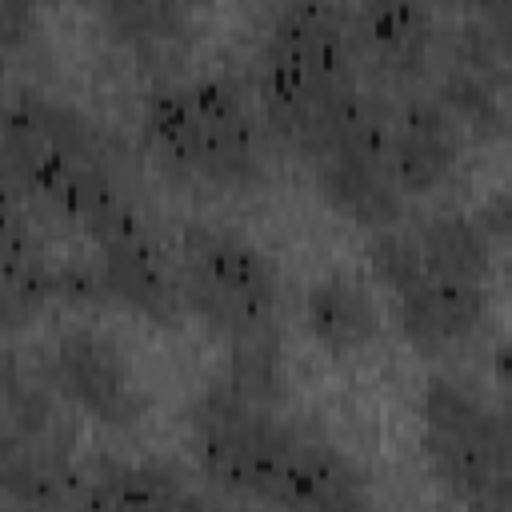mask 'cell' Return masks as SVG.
<instances>
[{"instance_id": "obj_1", "label": "cell", "mask_w": 512, "mask_h": 512, "mask_svg": "<svg viewBox=\"0 0 512 512\" xmlns=\"http://www.w3.org/2000/svg\"><path fill=\"white\" fill-rule=\"evenodd\" d=\"M180 292L184 308L228 340L276 332L280 276L264 248L232 228L208 220L180 228Z\"/></svg>"}, {"instance_id": "obj_2", "label": "cell", "mask_w": 512, "mask_h": 512, "mask_svg": "<svg viewBox=\"0 0 512 512\" xmlns=\"http://www.w3.org/2000/svg\"><path fill=\"white\" fill-rule=\"evenodd\" d=\"M196 428V456L208 484L280 504V488L288 476V464L300 444V428L272 416V404L248 400L228 380H216L204 388V396L192 408Z\"/></svg>"}, {"instance_id": "obj_3", "label": "cell", "mask_w": 512, "mask_h": 512, "mask_svg": "<svg viewBox=\"0 0 512 512\" xmlns=\"http://www.w3.org/2000/svg\"><path fill=\"white\" fill-rule=\"evenodd\" d=\"M420 452L444 488L480 504L488 484L512 468V408L432 376L420 392Z\"/></svg>"}, {"instance_id": "obj_4", "label": "cell", "mask_w": 512, "mask_h": 512, "mask_svg": "<svg viewBox=\"0 0 512 512\" xmlns=\"http://www.w3.org/2000/svg\"><path fill=\"white\" fill-rule=\"evenodd\" d=\"M4 160L8 176L40 204H48L56 216L80 224L88 236L132 212V200L120 192L108 152L88 148H64L52 144L12 120H4Z\"/></svg>"}, {"instance_id": "obj_5", "label": "cell", "mask_w": 512, "mask_h": 512, "mask_svg": "<svg viewBox=\"0 0 512 512\" xmlns=\"http://www.w3.org/2000/svg\"><path fill=\"white\" fill-rule=\"evenodd\" d=\"M52 384L88 420L104 428H132L148 412V396L124 348L100 328H68L52 348Z\"/></svg>"}, {"instance_id": "obj_6", "label": "cell", "mask_w": 512, "mask_h": 512, "mask_svg": "<svg viewBox=\"0 0 512 512\" xmlns=\"http://www.w3.org/2000/svg\"><path fill=\"white\" fill-rule=\"evenodd\" d=\"M100 248V272L108 284L112 304L132 308L156 324H176L180 308H184V292L180 280L172 276L152 228L144 224V216L132 208L120 220H112L108 228H100L96 236Z\"/></svg>"}, {"instance_id": "obj_7", "label": "cell", "mask_w": 512, "mask_h": 512, "mask_svg": "<svg viewBox=\"0 0 512 512\" xmlns=\"http://www.w3.org/2000/svg\"><path fill=\"white\" fill-rule=\"evenodd\" d=\"M196 104V176L220 188L260 184V132L248 100L228 80H192Z\"/></svg>"}, {"instance_id": "obj_8", "label": "cell", "mask_w": 512, "mask_h": 512, "mask_svg": "<svg viewBox=\"0 0 512 512\" xmlns=\"http://www.w3.org/2000/svg\"><path fill=\"white\" fill-rule=\"evenodd\" d=\"M460 128L436 96H408L392 108V132L384 164L404 196H428L444 188L460 164Z\"/></svg>"}, {"instance_id": "obj_9", "label": "cell", "mask_w": 512, "mask_h": 512, "mask_svg": "<svg viewBox=\"0 0 512 512\" xmlns=\"http://www.w3.org/2000/svg\"><path fill=\"white\" fill-rule=\"evenodd\" d=\"M264 48L308 72L328 92L356 84V36H348L332 0H288L272 20Z\"/></svg>"}, {"instance_id": "obj_10", "label": "cell", "mask_w": 512, "mask_h": 512, "mask_svg": "<svg viewBox=\"0 0 512 512\" xmlns=\"http://www.w3.org/2000/svg\"><path fill=\"white\" fill-rule=\"evenodd\" d=\"M488 320V296L476 280H452V276H424L416 288L396 296V324L404 340L420 356H440L468 336L480 332Z\"/></svg>"}, {"instance_id": "obj_11", "label": "cell", "mask_w": 512, "mask_h": 512, "mask_svg": "<svg viewBox=\"0 0 512 512\" xmlns=\"http://www.w3.org/2000/svg\"><path fill=\"white\" fill-rule=\"evenodd\" d=\"M312 164H316V192L348 224L380 232L404 216V192L392 180L384 160L352 156V152H328Z\"/></svg>"}, {"instance_id": "obj_12", "label": "cell", "mask_w": 512, "mask_h": 512, "mask_svg": "<svg viewBox=\"0 0 512 512\" xmlns=\"http://www.w3.org/2000/svg\"><path fill=\"white\" fill-rule=\"evenodd\" d=\"M352 36L384 72L416 76L432 56L436 20L424 0H360Z\"/></svg>"}, {"instance_id": "obj_13", "label": "cell", "mask_w": 512, "mask_h": 512, "mask_svg": "<svg viewBox=\"0 0 512 512\" xmlns=\"http://www.w3.org/2000/svg\"><path fill=\"white\" fill-rule=\"evenodd\" d=\"M304 328L324 352L352 356L380 336V312L372 292L356 276L328 272L304 292Z\"/></svg>"}, {"instance_id": "obj_14", "label": "cell", "mask_w": 512, "mask_h": 512, "mask_svg": "<svg viewBox=\"0 0 512 512\" xmlns=\"http://www.w3.org/2000/svg\"><path fill=\"white\" fill-rule=\"evenodd\" d=\"M368 500V480L364 472L328 440L300 432L296 456L288 464L280 504L292 508H352Z\"/></svg>"}, {"instance_id": "obj_15", "label": "cell", "mask_w": 512, "mask_h": 512, "mask_svg": "<svg viewBox=\"0 0 512 512\" xmlns=\"http://www.w3.org/2000/svg\"><path fill=\"white\" fill-rule=\"evenodd\" d=\"M416 244L424 256V268L432 276H452V280H488L492 252H488V228L476 216L464 212H436L424 216L416 228Z\"/></svg>"}, {"instance_id": "obj_16", "label": "cell", "mask_w": 512, "mask_h": 512, "mask_svg": "<svg viewBox=\"0 0 512 512\" xmlns=\"http://www.w3.org/2000/svg\"><path fill=\"white\" fill-rule=\"evenodd\" d=\"M140 136L148 152L172 172L196 176V104L188 84H160L144 96Z\"/></svg>"}, {"instance_id": "obj_17", "label": "cell", "mask_w": 512, "mask_h": 512, "mask_svg": "<svg viewBox=\"0 0 512 512\" xmlns=\"http://www.w3.org/2000/svg\"><path fill=\"white\" fill-rule=\"evenodd\" d=\"M84 484L88 504H196L184 476L160 460H104Z\"/></svg>"}, {"instance_id": "obj_18", "label": "cell", "mask_w": 512, "mask_h": 512, "mask_svg": "<svg viewBox=\"0 0 512 512\" xmlns=\"http://www.w3.org/2000/svg\"><path fill=\"white\" fill-rule=\"evenodd\" d=\"M500 92L504 88H496L492 80H484L468 68H456V64L436 80V100L456 120V128L464 136H472L476 144H496L512 132V116H508Z\"/></svg>"}, {"instance_id": "obj_19", "label": "cell", "mask_w": 512, "mask_h": 512, "mask_svg": "<svg viewBox=\"0 0 512 512\" xmlns=\"http://www.w3.org/2000/svg\"><path fill=\"white\" fill-rule=\"evenodd\" d=\"M116 40L136 52H164L184 40L192 0H96Z\"/></svg>"}, {"instance_id": "obj_20", "label": "cell", "mask_w": 512, "mask_h": 512, "mask_svg": "<svg viewBox=\"0 0 512 512\" xmlns=\"http://www.w3.org/2000/svg\"><path fill=\"white\" fill-rule=\"evenodd\" d=\"M452 64L468 68L496 88L512 84V20H464L452 36Z\"/></svg>"}, {"instance_id": "obj_21", "label": "cell", "mask_w": 512, "mask_h": 512, "mask_svg": "<svg viewBox=\"0 0 512 512\" xmlns=\"http://www.w3.org/2000/svg\"><path fill=\"white\" fill-rule=\"evenodd\" d=\"M236 392H244L248 400L272 404L284 388V360H280V336L276 332H256V336H240L232 340V360H228V376H224Z\"/></svg>"}, {"instance_id": "obj_22", "label": "cell", "mask_w": 512, "mask_h": 512, "mask_svg": "<svg viewBox=\"0 0 512 512\" xmlns=\"http://www.w3.org/2000/svg\"><path fill=\"white\" fill-rule=\"evenodd\" d=\"M368 264H372L376 280L392 288V296H404L408 288H416L428 276L424 256H420V244H416V232L396 228V224L372 232V240H368Z\"/></svg>"}, {"instance_id": "obj_23", "label": "cell", "mask_w": 512, "mask_h": 512, "mask_svg": "<svg viewBox=\"0 0 512 512\" xmlns=\"http://www.w3.org/2000/svg\"><path fill=\"white\" fill-rule=\"evenodd\" d=\"M0 16H4V44H8V52H16L36 32V4L32 0H4Z\"/></svg>"}, {"instance_id": "obj_24", "label": "cell", "mask_w": 512, "mask_h": 512, "mask_svg": "<svg viewBox=\"0 0 512 512\" xmlns=\"http://www.w3.org/2000/svg\"><path fill=\"white\" fill-rule=\"evenodd\" d=\"M480 20H512V0H460Z\"/></svg>"}, {"instance_id": "obj_25", "label": "cell", "mask_w": 512, "mask_h": 512, "mask_svg": "<svg viewBox=\"0 0 512 512\" xmlns=\"http://www.w3.org/2000/svg\"><path fill=\"white\" fill-rule=\"evenodd\" d=\"M480 504H504V508L512 504V468H508V472H500V476L488 484V492L480 496Z\"/></svg>"}, {"instance_id": "obj_26", "label": "cell", "mask_w": 512, "mask_h": 512, "mask_svg": "<svg viewBox=\"0 0 512 512\" xmlns=\"http://www.w3.org/2000/svg\"><path fill=\"white\" fill-rule=\"evenodd\" d=\"M492 372H496V380L512 392V344H500V348L492 352Z\"/></svg>"}]
</instances>
